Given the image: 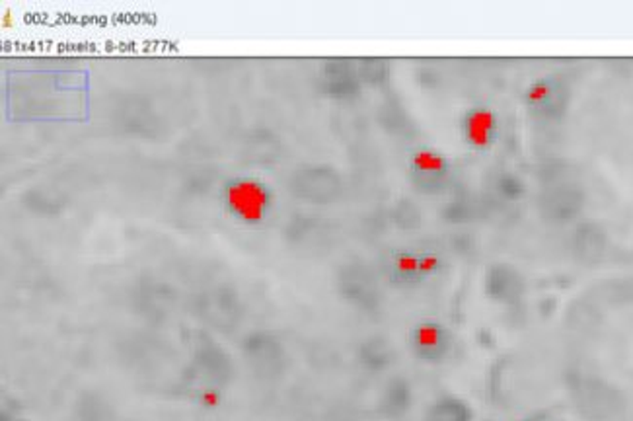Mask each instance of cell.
<instances>
[{"label":"cell","mask_w":633,"mask_h":421,"mask_svg":"<svg viewBox=\"0 0 633 421\" xmlns=\"http://www.w3.org/2000/svg\"><path fill=\"white\" fill-rule=\"evenodd\" d=\"M343 285L347 289V296L355 303H372L377 299L375 281L368 279L363 271H351V274L345 277Z\"/></svg>","instance_id":"12"},{"label":"cell","mask_w":633,"mask_h":421,"mask_svg":"<svg viewBox=\"0 0 633 421\" xmlns=\"http://www.w3.org/2000/svg\"><path fill=\"white\" fill-rule=\"evenodd\" d=\"M227 205L238 220L246 225H257L265 219L271 207V193L259 182H238L228 188Z\"/></svg>","instance_id":"3"},{"label":"cell","mask_w":633,"mask_h":421,"mask_svg":"<svg viewBox=\"0 0 633 421\" xmlns=\"http://www.w3.org/2000/svg\"><path fill=\"white\" fill-rule=\"evenodd\" d=\"M523 100L532 117L560 119L569 104V86L560 74H544L526 86Z\"/></svg>","instance_id":"1"},{"label":"cell","mask_w":633,"mask_h":421,"mask_svg":"<svg viewBox=\"0 0 633 421\" xmlns=\"http://www.w3.org/2000/svg\"><path fill=\"white\" fill-rule=\"evenodd\" d=\"M501 117L486 104H476L464 109L461 117V137L474 153H488L499 141Z\"/></svg>","instance_id":"2"},{"label":"cell","mask_w":633,"mask_h":421,"mask_svg":"<svg viewBox=\"0 0 633 421\" xmlns=\"http://www.w3.org/2000/svg\"><path fill=\"white\" fill-rule=\"evenodd\" d=\"M523 421H545V416L544 414H532V416H528V417H525Z\"/></svg>","instance_id":"15"},{"label":"cell","mask_w":633,"mask_h":421,"mask_svg":"<svg viewBox=\"0 0 633 421\" xmlns=\"http://www.w3.org/2000/svg\"><path fill=\"white\" fill-rule=\"evenodd\" d=\"M573 248L579 259L587 264H594L604 256L606 234L599 225H582L577 229Z\"/></svg>","instance_id":"8"},{"label":"cell","mask_w":633,"mask_h":421,"mask_svg":"<svg viewBox=\"0 0 633 421\" xmlns=\"http://www.w3.org/2000/svg\"><path fill=\"white\" fill-rule=\"evenodd\" d=\"M409 348L419 361L442 363L452 351V336L441 322L424 320L409 332Z\"/></svg>","instance_id":"4"},{"label":"cell","mask_w":633,"mask_h":421,"mask_svg":"<svg viewBox=\"0 0 633 421\" xmlns=\"http://www.w3.org/2000/svg\"><path fill=\"white\" fill-rule=\"evenodd\" d=\"M247 345H250L254 363L262 370H269V373H273V370L281 365V348L275 340L265 336H256Z\"/></svg>","instance_id":"11"},{"label":"cell","mask_w":633,"mask_h":421,"mask_svg":"<svg viewBox=\"0 0 633 421\" xmlns=\"http://www.w3.org/2000/svg\"><path fill=\"white\" fill-rule=\"evenodd\" d=\"M483 293L499 306H515L526 293V283L520 271L511 264H491L483 276Z\"/></svg>","instance_id":"6"},{"label":"cell","mask_w":633,"mask_h":421,"mask_svg":"<svg viewBox=\"0 0 633 421\" xmlns=\"http://www.w3.org/2000/svg\"><path fill=\"white\" fill-rule=\"evenodd\" d=\"M582 207H585V193L571 183L554 185L542 192L538 200L540 217L554 225L573 222L582 213Z\"/></svg>","instance_id":"5"},{"label":"cell","mask_w":633,"mask_h":421,"mask_svg":"<svg viewBox=\"0 0 633 421\" xmlns=\"http://www.w3.org/2000/svg\"><path fill=\"white\" fill-rule=\"evenodd\" d=\"M390 359V348L386 341H368L363 348V363L368 367H384Z\"/></svg>","instance_id":"13"},{"label":"cell","mask_w":633,"mask_h":421,"mask_svg":"<svg viewBox=\"0 0 633 421\" xmlns=\"http://www.w3.org/2000/svg\"><path fill=\"white\" fill-rule=\"evenodd\" d=\"M495 188L499 190V193L505 197L507 201H517L523 197L525 193V183L523 180H520L518 176L515 174H505V176H499L498 180V185Z\"/></svg>","instance_id":"14"},{"label":"cell","mask_w":633,"mask_h":421,"mask_svg":"<svg viewBox=\"0 0 633 421\" xmlns=\"http://www.w3.org/2000/svg\"><path fill=\"white\" fill-rule=\"evenodd\" d=\"M412 164L414 176L417 178V183L425 190L441 188L451 178V163L442 153L434 151V148H417V151L409 158Z\"/></svg>","instance_id":"7"},{"label":"cell","mask_w":633,"mask_h":421,"mask_svg":"<svg viewBox=\"0 0 633 421\" xmlns=\"http://www.w3.org/2000/svg\"><path fill=\"white\" fill-rule=\"evenodd\" d=\"M390 279L400 287H415L425 279L421 257L415 252H398L392 257Z\"/></svg>","instance_id":"9"},{"label":"cell","mask_w":633,"mask_h":421,"mask_svg":"<svg viewBox=\"0 0 633 421\" xmlns=\"http://www.w3.org/2000/svg\"><path fill=\"white\" fill-rule=\"evenodd\" d=\"M429 421H471V410L456 396H442L431 406Z\"/></svg>","instance_id":"10"}]
</instances>
